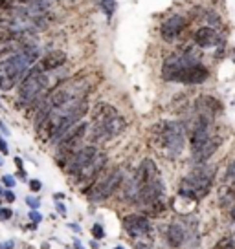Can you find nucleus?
<instances>
[{
    "instance_id": "obj_1",
    "label": "nucleus",
    "mask_w": 235,
    "mask_h": 249,
    "mask_svg": "<svg viewBox=\"0 0 235 249\" xmlns=\"http://www.w3.org/2000/svg\"><path fill=\"white\" fill-rule=\"evenodd\" d=\"M164 193L165 185L157 163L153 160H143L127 187V200L138 203L143 209V207H149L153 203L164 200Z\"/></svg>"
},
{
    "instance_id": "obj_2",
    "label": "nucleus",
    "mask_w": 235,
    "mask_h": 249,
    "mask_svg": "<svg viewBox=\"0 0 235 249\" xmlns=\"http://www.w3.org/2000/svg\"><path fill=\"white\" fill-rule=\"evenodd\" d=\"M127 121L112 105L109 103H98L92 112V126H90V138L96 143H107L125 132Z\"/></svg>"
},
{
    "instance_id": "obj_3",
    "label": "nucleus",
    "mask_w": 235,
    "mask_h": 249,
    "mask_svg": "<svg viewBox=\"0 0 235 249\" xmlns=\"http://www.w3.org/2000/svg\"><path fill=\"white\" fill-rule=\"evenodd\" d=\"M151 138L157 150L167 158H176L184 148L186 132L184 126L176 121H160L151 128Z\"/></svg>"
},
{
    "instance_id": "obj_4",
    "label": "nucleus",
    "mask_w": 235,
    "mask_h": 249,
    "mask_svg": "<svg viewBox=\"0 0 235 249\" xmlns=\"http://www.w3.org/2000/svg\"><path fill=\"white\" fill-rule=\"evenodd\" d=\"M213 178H215V167L208 163L198 165V167H195L193 171L189 172L186 178L182 179L178 195L198 202V200H202V198L210 195V189L213 185Z\"/></svg>"
},
{
    "instance_id": "obj_5",
    "label": "nucleus",
    "mask_w": 235,
    "mask_h": 249,
    "mask_svg": "<svg viewBox=\"0 0 235 249\" xmlns=\"http://www.w3.org/2000/svg\"><path fill=\"white\" fill-rule=\"evenodd\" d=\"M48 88V75L46 71L37 68V64L28 70L20 81L19 90V107H33L35 103H40L44 99V92Z\"/></svg>"
},
{
    "instance_id": "obj_6",
    "label": "nucleus",
    "mask_w": 235,
    "mask_h": 249,
    "mask_svg": "<svg viewBox=\"0 0 235 249\" xmlns=\"http://www.w3.org/2000/svg\"><path fill=\"white\" fill-rule=\"evenodd\" d=\"M30 68H32V61L22 50L2 59L0 61V90L9 92L13 86L22 81Z\"/></svg>"
},
{
    "instance_id": "obj_7",
    "label": "nucleus",
    "mask_w": 235,
    "mask_h": 249,
    "mask_svg": "<svg viewBox=\"0 0 235 249\" xmlns=\"http://www.w3.org/2000/svg\"><path fill=\"white\" fill-rule=\"evenodd\" d=\"M121 181H123V176H121L119 169L101 171L88 183V187H85L83 193L90 202H103L116 193L121 185Z\"/></svg>"
},
{
    "instance_id": "obj_8",
    "label": "nucleus",
    "mask_w": 235,
    "mask_h": 249,
    "mask_svg": "<svg viewBox=\"0 0 235 249\" xmlns=\"http://www.w3.org/2000/svg\"><path fill=\"white\" fill-rule=\"evenodd\" d=\"M86 132H88V124L79 121L76 126H72L70 130H68V132L64 134L63 138L59 140V143H57V156H55V160H57V163L61 165V167H64L66 161H68L72 156L76 154L79 148H81Z\"/></svg>"
},
{
    "instance_id": "obj_9",
    "label": "nucleus",
    "mask_w": 235,
    "mask_h": 249,
    "mask_svg": "<svg viewBox=\"0 0 235 249\" xmlns=\"http://www.w3.org/2000/svg\"><path fill=\"white\" fill-rule=\"evenodd\" d=\"M196 59L193 55L186 52V53H175V55H169L167 59L164 61L162 64V77L165 81H176V83H180V77L182 73L186 71L191 62H195Z\"/></svg>"
},
{
    "instance_id": "obj_10",
    "label": "nucleus",
    "mask_w": 235,
    "mask_h": 249,
    "mask_svg": "<svg viewBox=\"0 0 235 249\" xmlns=\"http://www.w3.org/2000/svg\"><path fill=\"white\" fill-rule=\"evenodd\" d=\"M98 152H99V150H98V147H94V145H86V147H81L78 152H76V154L72 156L70 160L66 161V165H64L63 169L68 172V174H70L72 178H74V176H76V174H78V172L81 171L83 167H86V165H88L90 161H92V160H94V156L98 154Z\"/></svg>"
},
{
    "instance_id": "obj_11",
    "label": "nucleus",
    "mask_w": 235,
    "mask_h": 249,
    "mask_svg": "<svg viewBox=\"0 0 235 249\" xmlns=\"http://www.w3.org/2000/svg\"><path fill=\"white\" fill-rule=\"evenodd\" d=\"M105 165H107V154H105V152H98V154L94 156V160L86 165V167H83V169L74 176V181L79 183V185H81V183H90V181L105 169Z\"/></svg>"
},
{
    "instance_id": "obj_12",
    "label": "nucleus",
    "mask_w": 235,
    "mask_h": 249,
    "mask_svg": "<svg viewBox=\"0 0 235 249\" xmlns=\"http://www.w3.org/2000/svg\"><path fill=\"white\" fill-rule=\"evenodd\" d=\"M123 227L125 231L131 234V238H138V236H149L153 231L149 218L143 214H129L123 218Z\"/></svg>"
},
{
    "instance_id": "obj_13",
    "label": "nucleus",
    "mask_w": 235,
    "mask_h": 249,
    "mask_svg": "<svg viewBox=\"0 0 235 249\" xmlns=\"http://www.w3.org/2000/svg\"><path fill=\"white\" fill-rule=\"evenodd\" d=\"M186 26H188V20L184 17L173 15L167 20H164V24L160 26V35L167 42H175L182 35V31L186 30Z\"/></svg>"
},
{
    "instance_id": "obj_14",
    "label": "nucleus",
    "mask_w": 235,
    "mask_h": 249,
    "mask_svg": "<svg viewBox=\"0 0 235 249\" xmlns=\"http://www.w3.org/2000/svg\"><path fill=\"white\" fill-rule=\"evenodd\" d=\"M208 77H210L208 68L202 66L198 61H195V62H191L188 68H186V71L182 73L180 83H186V85H200V83H204Z\"/></svg>"
},
{
    "instance_id": "obj_15",
    "label": "nucleus",
    "mask_w": 235,
    "mask_h": 249,
    "mask_svg": "<svg viewBox=\"0 0 235 249\" xmlns=\"http://www.w3.org/2000/svg\"><path fill=\"white\" fill-rule=\"evenodd\" d=\"M220 141H222V140H220L219 136H215V134H213L212 138L206 141L202 147L196 148V150H193V152H191V158H193V161H195L196 165L208 163V160H210V158H212V156L217 152V148H219Z\"/></svg>"
},
{
    "instance_id": "obj_16",
    "label": "nucleus",
    "mask_w": 235,
    "mask_h": 249,
    "mask_svg": "<svg viewBox=\"0 0 235 249\" xmlns=\"http://www.w3.org/2000/svg\"><path fill=\"white\" fill-rule=\"evenodd\" d=\"M64 62H66V53L61 50H52L37 61V68H40L42 71H52L57 70L59 66H63Z\"/></svg>"
},
{
    "instance_id": "obj_17",
    "label": "nucleus",
    "mask_w": 235,
    "mask_h": 249,
    "mask_svg": "<svg viewBox=\"0 0 235 249\" xmlns=\"http://www.w3.org/2000/svg\"><path fill=\"white\" fill-rule=\"evenodd\" d=\"M193 40H195L196 46L200 48H213L217 42H219V33L210 28V26H204V28H198L193 35Z\"/></svg>"
},
{
    "instance_id": "obj_18",
    "label": "nucleus",
    "mask_w": 235,
    "mask_h": 249,
    "mask_svg": "<svg viewBox=\"0 0 235 249\" xmlns=\"http://www.w3.org/2000/svg\"><path fill=\"white\" fill-rule=\"evenodd\" d=\"M195 110H196V114L213 117L215 114H219L220 103L217 101L215 97H212V95H200L195 101Z\"/></svg>"
},
{
    "instance_id": "obj_19",
    "label": "nucleus",
    "mask_w": 235,
    "mask_h": 249,
    "mask_svg": "<svg viewBox=\"0 0 235 249\" xmlns=\"http://www.w3.org/2000/svg\"><path fill=\"white\" fill-rule=\"evenodd\" d=\"M165 240L167 244L171 246L173 249H178L184 246V242H186V231H184V227L180 224H171V226L167 227V233H165Z\"/></svg>"
},
{
    "instance_id": "obj_20",
    "label": "nucleus",
    "mask_w": 235,
    "mask_h": 249,
    "mask_svg": "<svg viewBox=\"0 0 235 249\" xmlns=\"http://www.w3.org/2000/svg\"><path fill=\"white\" fill-rule=\"evenodd\" d=\"M143 211H145L149 216H160V214L165 211V202L164 200H160V202L153 203V205H149V207H143Z\"/></svg>"
},
{
    "instance_id": "obj_21",
    "label": "nucleus",
    "mask_w": 235,
    "mask_h": 249,
    "mask_svg": "<svg viewBox=\"0 0 235 249\" xmlns=\"http://www.w3.org/2000/svg\"><path fill=\"white\" fill-rule=\"evenodd\" d=\"M213 249H235V242L232 236H224L213 246Z\"/></svg>"
},
{
    "instance_id": "obj_22",
    "label": "nucleus",
    "mask_w": 235,
    "mask_h": 249,
    "mask_svg": "<svg viewBox=\"0 0 235 249\" xmlns=\"http://www.w3.org/2000/svg\"><path fill=\"white\" fill-rule=\"evenodd\" d=\"M101 9L105 11V15L110 18L116 11V2L114 0H101Z\"/></svg>"
},
{
    "instance_id": "obj_23",
    "label": "nucleus",
    "mask_w": 235,
    "mask_h": 249,
    "mask_svg": "<svg viewBox=\"0 0 235 249\" xmlns=\"http://www.w3.org/2000/svg\"><path fill=\"white\" fill-rule=\"evenodd\" d=\"M11 216H13V211L9 209V207H0V220L2 222H8Z\"/></svg>"
},
{
    "instance_id": "obj_24",
    "label": "nucleus",
    "mask_w": 235,
    "mask_h": 249,
    "mask_svg": "<svg viewBox=\"0 0 235 249\" xmlns=\"http://www.w3.org/2000/svg\"><path fill=\"white\" fill-rule=\"evenodd\" d=\"M92 234H94V238H98V240H101L103 236H105V229H103L99 224H96L94 227H92Z\"/></svg>"
},
{
    "instance_id": "obj_25",
    "label": "nucleus",
    "mask_w": 235,
    "mask_h": 249,
    "mask_svg": "<svg viewBox=\"0 0 235 249\" xmlns=\"http://www.w3.org/2000/svg\"><path fill=\"white\" fill-rule=\"evenodd\" d=\"M2 183L8 187V189H13L15 187V179H13V176H9V174H4L2 176Z\"/></svg>"
},
{
    "instance_id": "obj_26",
    "label": "nucleus",
    "mask_w": 235,
    "mask_h": 249,
    "mask_svg": "<svg viewBox=\"0 0 235 249\" xmlns=\"http://www.w3.org/2000/svg\"><path fill=\"white\" fill-rule=\"evenodd\" d=\"M226 179H230V181H235V161H232V163H230V167H228Z\"/></svg>"
},
{
    "instance_id": "obj_27",
    "label": "nucleus",
    "mask_w": 235,
    "mask_h": 249,
    "mask_svg": "<svg viewBox=\"0 0 235 249\" xmlns=\"http://www.w3.org/2000/svg\"><path fill=\"white\" fill-rule=\"evenodd\" d=\"M2 200H6L8 203L15 202V195L11 193V189H9V191H2Z\"/></svg>"
},
{
    "instance_id": "obj_28",
    "label": "nucleus",
    "mask_w": 235,
    "mask_h": 249,
    "mask_svg": "<svg viewBox=\"0 0 235 249\" xmlns=\"http://www.w3.org/2000/svg\"><path fill=\"white\" fill-rule=\"evenodd\" d=\"M26 203H28L32 209H37V207L40 205L39 198H35V196H28V198H26Z\"/></svg>"
},
{
    "instance_id": "obj_29",
    "label": "nucleus",
    "mask_w": 235,
    "mask_h": 249,
    "mask_svg": "<svg viewBox=\"0 0 235 249\" xmlns=\"http://www.w3.org/2000/svg\"><path fill=\"white\" fill-rule=\"evenodd\" d=\"M40 181L39 179H32V181H30V189H32V193H39L40 191Z\"/></svg>"
},
{
    "instance_id": "obj_30",
    "label": "nucleus",
    "mask_w": 235,
    "mask_h": 249,
    "mask_svg": "<svg viewBox=\"0 0 235 249\" xmlns=\"http://www.w3.org/2000/svg\"><path fill=\"white\" fill-rule=\"evenodd\" d=\"M30 220H32V222H35V224H39L40 220H42V216H40V213H37V211L33 209L32 213H30Z\"/></svg>"
},
{
    "instance_id": "obj_31",
    "label": "nucleus",
    "mask_w": 235,
    "mask_h": 249,
    "mask_svg": "<svg viewBox=\"0 0 235 249\" xmlns=\"http://www.w3.org/2000/svg\"><path fill=\"white\" fill-rule=\"evenodd\" d=\"M55 207H57V213H59L61 216H66V207H64V203L57 202V205H55Z\"/></svg>"
},
{
    "instance_id": "obj_32",
    "label": "nucleus",
    "mask_w": 235,
    "mask_h": 249,
    "mask_svg": "<svg viewBox=\"0 0 235 249\" xmlns=\"http://www.w3.org/2000/svg\"><path fill=\"white\" fill-rule=\"evenodd\" d=\"M0 152H2V154H8V152H9L8 143H6V141L2 140V138H0Z\"/></svg>"
},
{
    "instance_id": "obj_33",
    "label": "nucleus",
    "mask_w": 235,
    "mask_h": 249,
    "mask_svg": "<svg viewBox=\"0 0 235 249\" xmlns=\"http://www.w3.org/2000/svg\"><path fill=\"white\" fill-rule=\"evenodd\" d=\"M15 248V242L13 240H8V242H4V244H0V249H13Z\"/></svg>"
},
{
    "instance_id": "obj_34",
    "label": "nucleus",
    "mask_w": 235,
    "mask_h": 249,
    "mask_svg": "<svg viewBox=\"0 0 235 249\" xmlns=\"http://www.w3.org/2000/svg\"><path fill=\"white\" fill-rule=\"evenodd\" d=\"M15 165H17V169H19V171H24V163H22V160H20L19 156L15 158Z\"/></svg>"
},
{
    "instance_id": "obj_35",
    "label": "nucleus",
    "mask_w": 235,
    "mask_h": 249,
    "mask_svg": "<svg viewBox=\"0 0 235 249\" xmlns=\"http://www.w3.org/2000/svg\"><path fill=\"white\" fill-rule=\"evenodd\" d=\"M0 130H2V132L6 134V136H9V128H8V126H6L4 123H2V121H0Z\"/></svg>"
},
{
    "instance_id": "obj_36",
    "label": "nucleus",
    "mask_w": 235,
    "mask_h": 249,
    "mask_svg": "<svg viewBox=\"0 0 235 249\" xmlns=\"http://www.w3.org/2000/svg\"><path fill=\"white\" fill-rule=\"evenodd\" d=\"M74 246H76V248H78V249H85V248H83V246H81V244H79V240L74 242Z\"/></svg>"
},
{
    "instance_id": "obj_37",
    "label": "nucleus",
    "mask_w": 235,
    "mask_h": 249,
    "mask_svg": "<svg viewBox=\"0 0 235 249\" xmlns=\"http://www.w3.org/2000/svg\"><path fill=\"white\" fill-rule=\"evenodd\" d=\"M232 196L235 198V181H234V187H232Z\"/></svg>"
},
{
    "instance_id": "obj_38",
    "label": "nucleus",
    "mask_w": 235,
    "mask_h": 249,
    "mask_svg": "<svg viewBox=\"0 0 235 249\" xmlns=\"http://www.w3.org/2000/svg\"><path fill=\"white\" fill-rule=\"evenodd\" d=\"M232 218H234V222H235V207L232 209Z\"/></svg>"
},
{
    "instance_id": "obj_39",
    "label": "nucleus",
    "mask_w": 235,
    "mask_h": 249,
    "mask_svg": "<svg viewBox=\"0 0 235 249\" xmlns=\"http://www.w3.org/2000/svg\"><path fill=\"white\" fill-rule=\"evenodd\" d=\"M42 249H48V244H42Z\"/></svg>"
},
{
    "instance_id": "obj_40",
    "label": "nucleus",
    "mask_w": 235,
    "mask_h": 249,
    "mask_svg": "<svg viewBox=\"0 0 235 249\" xmlns=\"http://www.w3.org/2000/svg\"><path fill=\"white\" fill-rule=\"evenodd\" d=\"M114 249H123V248H114Z\"/></svg>"
},
{
    "instance_id": "obj_41",
    "label": "nucleus",
    "mask_w": 235,
    "mask_h": 249,
    "mask_svg": "<svg viewBox=\"0 0 235 249\" xmlns=\"http://www.w3.org/2000/svg\"><path fill=\"white\" fill-rule=\"evenodd\" d=\"M0 165H4V163H2V160H0Z\"/></svg>"
}]
</instances>
